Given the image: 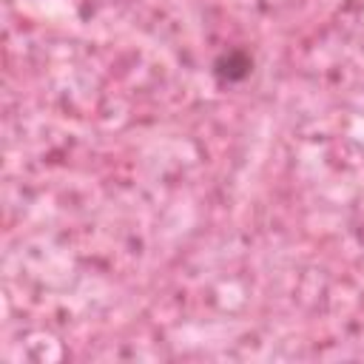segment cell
<instances>
[{"instance_id":"obj_1","label":"cell","mask_w":364,"mask_h":364,"mask_svg":"<svg viewBox=\"0 0 364 364\" xmlns=\"http://www.w3.org/2000/svg\"><path fill=\"white\" fill-rule=\"evenodd\" d=\"M210 74L219 85H239L253 74V57H250L247 48H239V46L225 48L213 57Z\"/></svg>"}]
</instances>
